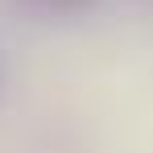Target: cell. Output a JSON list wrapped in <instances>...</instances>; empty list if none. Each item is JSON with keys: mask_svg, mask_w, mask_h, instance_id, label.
<instances>
[{"mask_svg": "<svg viewBox=\"0 0 153 153\" xmlns=\"http://www.w3.org/2000/svg\"><path fill=\"white\" fill-rule=\"evenodd\" d=\"M25 8L33 13H46V17H79V13H87L95 0H21Z\"/></svg>", "mask_w": 153, "mask_h": 153, "instance_id": "obj_1", "label": "cell"}]
</instances>
